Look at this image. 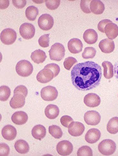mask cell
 Here are the masks:
<instances>
[{
    "instance_id": "6da1fadb",
    "label": "cell",
    "mask_w": 118,
    "mask_h": 156,
    "mask_svg": "<svg viewBox=\"0 0 118 156\" xmlns=\"http://www.w3.org/2000/svg\"><path fill=\"white\" fill-rule=\"evenodd\" d=\"M102 76V68L92 61L77 64L71 71L72 84L79 91H90L97 87L100 84Z\"/></svg>"
},
{
    "instance_id": "7a4b0ae2",
    "label": "cell",
    "mask_w": 118,
    "mask_h": 156,
    "mask_svg": "<svg viewBox=\"0 0 118 156\" xmlns=\"http://www.w3.org/2000/svg\"><path fill=\"white\" fill-rule=\"evenodd\" d=\"M15 70L19 76L27 77L32 74L33 67L30 62L26 61V60H22L16 64Z\"/></svg>"
},
{
    "instance_id": "3957f363",
    "label": "cell",
    "mask_w": 118,
    "mask_h": 156,
    "mask_svg": "<svg viewBox=\"0 0 118 156\" xmlns=\"http://www.w3.org/2000/svg\"><path fill=\"white\" fill-rule=\"evenodd\" d=\"M49 53L52 61H61L64 57L65 49L62 44L57 43L51 46Z\"/></svg>"
},
{
    "instance_id": "277c9868",
    "label": "cell",
    "mask_w": 118,
    "mask_h": 156,
    "mask_svg": "<svg viewBox=\"0 0 118 156\" xmlns=\"http://www.w3.org/2000/svg\"><path fill=\"white\" fill-rule=\"evenodd\" d=\"M116 150V143L111 140H104L98 145V151L104 155L113 154Z\"/></svg>"
},
{
    "instance_id": "5b68a950",
    "label": "cell",
    "mask_w": 118,
    "mask_h": 156,
    "mask_svg": "<svg viewBox=\"0 0 118 156\" xmlns=\"http://www.w3.org/2000/svg\"><path fill=\"white\" fill-rule=\"evenodd\" d=\"M1 41L4 44L11 45L17 39V33L11 28H6L1 33Z\"/></svg>"
},
{
    "instance_id": "8992f818",
    "label": "cell",
    "mask_w": 118,
    "mask_h": 156,
    "mask_svg": "<svg viewBox=\"0 0 118 156\" xmlns=\"http://www.w3.org/2000/svg\"><path fill=\"white\" fill-rule=\"evenodd\" d=\"M40 95L44 100L51 101L55 100L57 98L58 92L56 87L51 86H48L42 89L40 92Z\"/></svg>"
},
{
    "instance_id": "52a82bcc",
    "label": "cell",
    "mask_w": 118,
    "mask_h": 156,
    "mask_svg": "<svg viewBox=\"0 0 118 156\" xmlns=\"http://www.w3.org/2000/svg\"><path fill=\"white\" fill-rule=\"evenodd\" d=\"M38 24L40 28L42 30H49L54 26V19L51 15L44 14L38 18Z\"/></svg>"
},
{
    "instance_id": "ba28073f",
    "label": "cell",
    "mask_w": 118,
    "mask_h": 156,
    "mask_svg": "<svg viewBox=\"0 0 118 156\" xmlns=\"http://www.w3.org/2000/svg\"><path fill=\"white\" fill-rule=\"evenodd\" d=\"M19 33L23 39H31L34 36L35 28L31 23H23L19 28Z\"/></svg>"
},
{
    "instance_id": "9c48e42d",
    "label": "cell",
    "mask_w": 118,
    "mask_h": 156,
    "mask_svg": "<svg viewBox=\"0 0 118 156\" xmlns=\"http://www.w3.org/2000/svg\"><path fill=\"white\" fill-rule=\"evenodd\" d=\"M74 147L72 143L67 140H63L59 142L56 146V151L61 155H68L72 154Z\"/></svg>"
},
{
    "instance_id": "30bf717a",
    "label": "cell",
    "mask_w": 118,
    "mask_h": 156,
    "mask_svg": "<svg viewBox=\"0 0 118 156\" xmlns=\"http://www.w3.org/2000/svg\"><path fill=\"white\" fill-rule=\"evenodd\" d=\"M84 119L85 122L89 125H97L101 120L100 113L95 111H90L85 113Z\"/></svg>"
},
{
    "instance_id": "8fae6325",
    "label": "cell",
    "mask_w": 118,
    "mask_h": 156,
    "mask_svg": "<svg viewBox=\"0 0 118 156\" xmlns=\"http://www.w3.org/2000/svg\"><path fill=\"white\" fill-rule=\"evenodd\" d=\"M54 78V74L50 69L44 68L41 70L37 75V80L42 83H46L51 82Z\"/></svg>"
},
{
    "instance_id": "7c38bea8",
    "label": "cell",
    "mask_w": 118,
    "mask_h": 156,
    "mask_svg": "<svg viewBox=\"0 0 118 156\" xmlns=\"http://www.w3.org/2000/svg\"><path fill=\"white\" fill-rule=\"evenodd\" d=\"M68 133L69 134L74 137L80 136L84 133L85 127L84 125L79 122H73L69 125Z\"/></svg>"
},
{
    "instance_id": "4fadbf2b",
    "label": "cell",
    "mask_w": 118,
    "mask_h": 156,
    "mask_svg": "<svg viewBox=\"0 0 118 156\" xmlns=\"http://www.w3.org/2000/svg\"><path fill=\"white\" fill-rule=\"evenodd\" d=\"M85 105L89 107H97L101 102L99 96L95 93H89L84 98Z\"/></svg>"
},
{
    "instance_id": "5bb4252c",
    "label": "cell",
    "mask_w": 118,
    "mask_h": 156,
    "mask_svg": "<svg viewBox=\"0 0 118 156\" xmlns=\"http://www.w3.org/2000/svg\"><path fill=\"white\" fill-rule=\"evenodd\" d=\"M2 134L6 140L12 141L17 136V130L12 125H6L2 129Z\"/></svg>"
},
{
    "instance_id": "9a60e30c",
    "label": "cell",
    "mask_w": 118,
    "mask_h": 156,
    "mask_svg": "<svg viewBox=\"0 0 118 156\" xmlns=\"http://www.w3.org/2000/svg\"><path fill=\"white\" fill-rule=\"evenodd\" d=\"M83 44H82V41L77 39L74 38L70 39L68 43V48L70 53L77 54L82 51Z\"/></svg>"
},
{
    "instance_id": "2e32d148",
    "label": "cell",
    "mask_w": 118,
    "mask_h": 156,
    "mask_svg": "<svg viewBox=\"0 0 118 156\" xmlns=\"http://www.w3.org/2000/svg\"><path fill=\"white\" fill-rule=\"evenodd\" d=\"M26 97L22 94H15L10 101V105L14 109H19L25 105Z\"/></svg>"
},
{
    "instance_id": "e0dca14e",
    "label": "cell",
    "mask_w": 118,
    "mask_h": 156,
    "mask_svg": "<svg viewBox=\"0 0 118 156\" xmlns=\"http://www.w3.org/2000/svg\"><path fill=\"white\" fill-rule=\"evenodd\" d=\"M99 48L104 53H110L113 52L115 48L114 42L109 39L102 40L99 43Z\"/></svg>"
},
{
    "instance_id": "ac0fdd59",
    "label": "cell",
    "mask_w": 118,
    "mask_h": 156,
    "mask_svg": "<svg viewBox=\"0 0 118 156\" xmlns=\"http://www.w3.org/2000/svg\"><path fill=\"white\" fill-rule=\"evenodd\" d=\"M101 137V133L97 129H91L87 132L85 136V140L90 144L97 143Z\"/></svg>"
},
{
    "instance_id": "d6986e66",
    "label": "cell",
    "mask_w": 118,
    "mask_h": 156,
    "mask_svg": "<svg viewBox=\"0 0 118 156\" xmlns=\"http://www.w3.org/2000/svg\"><path fill=\"white\" fill-rule=\"evenodd\" d=\"M28 119V116L24 111H17L11 116V121L17 125H22L26 123Z\"/></svg>"
},
{
    "instance_id": "ffe728a7",
    "label": "cell",
    "mask_w": 118,
    "mask_h": 156,
    "mask_svg": "<svg viewBox=\"0 0 118 156\" xmlns=\"http://www.w3.org/2000/svg\"><path fill=\"white\" fill-rule=\"evenodd\" d=\"M105 33L108 39H116L118 36V26L113 22L107 24L105 28Z\"/></svg>"
},
{
    "instance_id": "44dd1931",
    "label": "cell",
    "mask_w": 118,
    "mask_h": 156,
    "mask_svg": "<svg viewBox=\"0 0 118 156\" xmlns=\"http://www.w3.org/2000/svg\"><path fill=\"white\" fill-rule=\"evenodd\" d=\"M83 38L86 43L93 44L97 43L98 36L97 32L93 29H88L86 30L83 35Z\"/></svg>"
},
{
    "instance_id": "7402d4cb",
    "label": "cell",
    "mask_w": 118,
    "mask_h": 156,
    "mask_svg": "<svg viewBox=\"0 0 118 156\" xmlns=\"http://www.w3.org/2000/svg\"><path fill=\"white\" fill-rule=\"evenodd\" d=\"M31 134L34 139L42 140L46 136V129L42 125H35L31 130Z\"/></svg>"
},
{
    "instance_id": "603a6c76",
    "label": "cell",
    "mask_w": 118,
    "mask_h": 156,
    "mask_svg": "<svg viewBox=\"0 0 118 156\" xmlns=\"http://www.w3.org/2000/svg\"><path fill=\"white\" fill-rule=\"evenodd\" d=\"M45 115L47 118L54 119L60 115V109L57 105L50 104L46 107L45 109Z\"/></svg>"
},
{
    "instance_id": "cb8c5ba5",
    "label": "cell",
    "mask_w": 118,
    "mask_h": 156,
    "mask_svg": "<svg viewBox=\"0 0 118 156\" xmlns=\"http://www.w3.org/2000/svg\"><path fill=\"white\" fill-rule=\"evenodd\" d=\"M90 10L91 12L94 14H102L105 10V5L101 1L92 0L90 3Z\"/></svg>"
},
{
    "instance_id": "d4e9b609",
    "label": "cell",
    "mask_w": 118,
    "mask_h": 156,
    "mask_svg": "<svg viewBox=\"0 0 118 156\" xmlns=\"http://www.w3.org/2000/svg\"><path fill=\"white\" fill-rule=\"evenodd\" d=\"M31 58L34 63L42 64L45 61L47 55L43 50H37L31 53Z\"/></svg>"
},
{
    "instance_id": "484cf974",
    "label": "cell",
    "mask_w": 118,
    "mask_h": 156,
    "mask_svg": "<svg viewBox=\"0 0 118 156\" xmlns=\"http://www.w3.org/2000/svg\"><path fill=\"white\" fill-rule=\"evenodd\" d=\"M15 149L16 151L21 154H27L29 151V146L28 143L22 140H17L14 145Z\"/></svg>"
},
{
    "instance_id": "4316f807",
    "label": "cell",
    "mask_w": 118,
    "mask_h": 156,
    "mask_svg": "<svg viewBox=\"0 0 118 156\" xmlns=\"http://www.w3.org/2000/svg\"><path fill=\"white\" fill-rule=\"evenodd\" d=\"M102 66L103 68V75L105 79H110L114 75V66L113 64L109 61H104L102 62Z\"/></svg>"
},
{
    "instance_id": "83f0119b",
    "label": "cell",
    "mask_w": 118,
    "mask_h": 156,
    "mask_svg": "<svg viewBox=\"0 0 118 156\" xmlns=\"http://www.w3.org/2000/svg\"><path fill=\"white\" fill-rule=\"evenodd\" d=\"M107 130L111 134L118 133V117H114L110 119L107 125Z\"/></svg>"
},
{
    "instance_id": "f1b7e54d",
    "label": "cell",
    "mask_w": 118,
    "mask_h": 156,
    "mask_svg": "<svg viewBox=\"0 0 118 156\" xmlns=\"http://www.w3.org/2000/svg\"><path fill=\"white\" fill-rule=\"evenodd\" d=\"M38 9L34 6H29L26 10V16L29 21H33L38 15Z\"/></svg>"
},
{
    "instance_id": "f546056e",
    "label": "cell",
    "mask_w": 118,
    "mask_h": 156,
    "mask_svg": "<svg viewBox=\"0 0 118 156\" xmlns=\"http://www.w3.org/2000/svg\"><path fill=\"white\" fill-rule=\"evenodd\" d=\"M49 134L56 139H60L63 136L61 129L57 125H51L49 127Z\"/></svg>"
},
{
    "instance_id": "4dcf8cb0",
    "label": "cell",
    "mask_w": 118,
    "mask_h": 156,
    "mask_svg": "<svg viewBox=\"0 0 118 156\" xmlns=\"http://www.w3.org/2000/svg\"><path fill=\"white\" fill-rule=\"evenodd\" d=\"M11 94V90L7 86H2L0 87V100L2 101H7Z\"/></svg>"
},
{
    "instance_id": "1f68e13d",
    "label": "cell",
    "mask_w": 118,
    "mask_h": 156,
    "mask_svg": "<svg viewBox=\"0 0 118 156\" xmlns=\"http://www.w3.org/2000/svg\"><path fill=\"white\" fill-rule=\"evenodd\" d=\"M97 51L93 47H87L82 54V57L84 59L93 58L96 55Z\"/></svg>"
},
{
    "instance_id": "d6a6232c",
    "label": "cell",
    "mask_w": 118,
    "mask_h": 156,
    "mask_svg": "<svg viewBox=\"0 0 118 156\" xmlns=\"http://www.w3.org/2000/svg\"><path fill=\"white\" fill-rule=\"evenodd\" d=\"M77 154L78 156H93V151L90 147L83 146L79 148Z\"/></svg>"
},
{
    "instance_id": "836d02e7",
    "label": "cell",
    "mask_w": 118,
    "mask_h": 156,
    "mask_svg": "<svg viewBox=\"0 0 118 156\" xmlns=\"http://www.w3.org/2000/svg\"><path fill=\"white\" fill-rule=\"evenodd\" d=\"M60 2V0H47L45 1V5L48 9L54 10L59 7Z\"/></svg>"
},
{
    "instance_id": "e575fe53",
    "label": "cell",
    "mask_w": 118,
    "mask_h": 156,
    "mask_svg": "<svg viewBox=\"0 0 118 156\" xmlns=\"http://www.w3.org/2000/svg\"><path fill=\"white\" fill-rule=\"evenodd\" d=\"M90 0H81L80 6V9L86 14H90L91 12L90 10Z\"/></svg>"
},
{
    "instance_id": "d590c367",
    "label": "cell",
    "mask_w": 118,
    "mask_h": 156,
    "mask_svg": "<svg viewBox=\"0 0 118 156\" xmlns=\"http://www.w3.org/2000/svg\"><path fill=\"white\" fill-rule=\"evenodd\" d=\"M38 44L42 48H47L49 46V34H45L41 36L38 39Z\"/></svg>"
},
{
    "instance_id": "8d00e7d4",
    "label": "cell",
    "mask_w": 118,
    "mask_h": 156,
    "mask_svg": "<svg viewBox=\"0 0 118 156\" xmlns=\"http://www.w3.org/2000/svg\"><path fill=\"white\" fill-rule=\"evenodd\" d=\"M77 62V61L75 58H74L72 57H69L64 60V61L63 62V65H64V68L67 70H70L71 68H72L74 64H76Z\"/></svg>"
},
{
    "instance_id": "74e56055",
    "label": "cell",
    "mask_w": 118,
    "mask_h": 156,
    "mask_svg": "<svg viewBox=\"0 0 118 156\" xmlns=\"http://www.w3.org/2000/svg\"><path fill=\"white\" fill-rule=\"evenodd\" d=\"M45 68H47V69H50L53 73L54 74V77L57 76L58 75V74L60 73V68L59 66L56 64H54V63H52V64H49L46 65L45 66Z\"/></svg>"
},
{
    "instance_id": "f35d334b",
    "label": "cell",
    "mask_w": 118,
    "mask_h": 156,
    "mask_svg": "<svg viewBox=\"0 0 118 156\" xmlns=\"http://www.w3.org/2000/svg\"><path fill=\"white\" fill-rule=\"evenodd\" d=\"M28 89L26 88V86H17L14 91V94H22L25 97H26L28 96Z\"/></svg>"
},
{
    "instance_id": "ab89813d",
    "label": "cell",
    "mask_w": 118,
    "mask_h": 156,
    "mask_svg": "<svg viewBox=\"0 0 118 156\" xmlns=\"http://www.w3.org/2000/svg\"><path fill=\"white\" fill-rule=\"evenodd\" d=\"M60 122L61 125L64 126V127H68L70 124L74 122V119H72V117L66 115V116H63L61 118Z\"/></svg>"
},
{
    "instance_id": "60d3db41",
    "label": "cell",
    "mask_w": 118,
    "mask_h": 156,
    "mask_svg": "<svg viewBox=\"0 0 118 156\" xmlns=\"http://www.w3.org/2000/svg\"><path fill=\"white\" fill-rule=\"evenodd\" d=\"M10 154V147L5 143H1L0 145V155L7 156Z\"/></svg>"
},
{
    "instance_id": "b9f144b4",
    "label": "cell",
    "mask_w": 118,
    "mask_h": 156,
    "mask_svg": "<svg viewBox=\"0 0 118 156\" xmlns=\"http://www.w3.org/2000/svg\"><path fill=\"white\" fill-rule=\"evenodd\" d=\"M112 23V21L109 20H103L100 21L98 24V29L100 32L102 33H105V28L107 24Z\"/></svg>"
},
{
    "instance_id": "7bdbcfd3",
    "label": "cell",
    "mask_w": 118,
    "mask_h": 156,
    "mask_svg": "<svg viewBox=\"0 0 118 156\" xmlns=\"http://www.w3.org/2000/svg\"><path fill=\"white\" fill-rule=\"evenodd\" d=\"M12 3L17 9H23L26 6L27 2L26 0H13Z\"/></svg>"
},
{
    "instance_id": "ee69618b",
    "label": "cell",
    "mask_w": 118,
    "mask_h": 156,
    "mask_svg": "<svg viewBox=\"0 0 118 156\" xmlns=\"http://www.w3.org/2000/svg\"><path fill=\"white\" fill-rule=\"evenodd\" d=\"M0 4H1V7H0V8H1V9L3 10L7 9L8 7L9 1H8V0H2V1L0 2Z\"/></svg>"
},
{
    "instance_id": "f6af8a7d",
    "label": "cell",
    "mask_w": 118,
    "mask_h": 156,
    "mask_svg": "<svg viewBox=\"0 0 118 156\" xmlns=\"http://www.w3.org/2000/svg\"><path fill=\"white\" fill-rule=\"evenodd\" d=\"M114 74L116 79L118 81V61L116 62V64L114 66Z\"/></svg>"
},
{
    "instance_id": "bcb514c9",
    "label": "cell",
    "mask_w": 118,
    "mask_h": 156,
    "mask_svg": "<svg viewBox=\"0 0 118 156\" xmlns=\"http://www.w3.org/2000/svg\"><path fill=\"white\" fill-rule=\"evenodd\" d=\"M34 3H44V2H45V1H42V2H37V1H33Z\"/></svg>"
}]
</instances>
